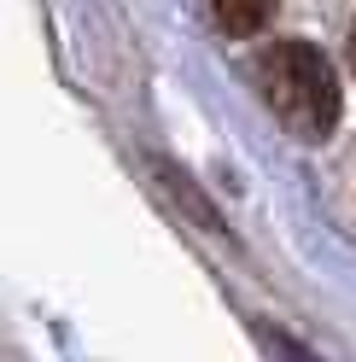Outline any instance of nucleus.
<instances>
[{"mask_svg":"<svg viewBox=\"0 0 356 362\" xmlns=\"http://www.w3.org/2000/svg\"><path fill=\"white\" fill-rule=\"evenodd\" d=\"M257 94L275 111V123L286 134H298V141H327L339 129V111H345L339 71L309 41H275L257 59Z\"/></svg>","mask_w":356,"mask_h":362,"instance_id":"nucleus-1","label":"nucleus"},{"mask_svg":"<svg viewBox=\"0 0 356 362\" xmlns=\"http://www.w3.org/2000/svg\"><path fill=\"white\" fill-rule=\"evenodd\" d=\"M205 6H210V18H216L222 35H257L275 18L280 0H205Z\"/></svg>","mask_w":356,"mask_h":362,"instance_id":"nucleus-2","label":"nucleus"},{"mask_svg":"<svg viewBox=\"0 0 356 362\" xmlns=\"http://www.w3.org/2000/svg\"><path fill=\"white\" fill-rule=\"evenodd\" d=\"M350 71H356V30H350Z\"/></svg>","mask_w":356,"mask_h":362,"instance_id":"nucleus-3","label":"nucleus"}]
</instances>
